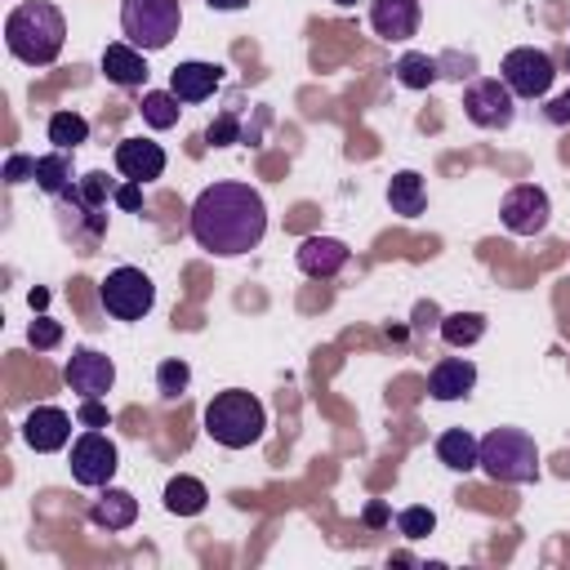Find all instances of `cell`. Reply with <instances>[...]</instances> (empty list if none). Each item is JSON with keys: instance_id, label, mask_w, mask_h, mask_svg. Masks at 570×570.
<instances>
[{"instance_id": "obj_20", "label": "cell", "mask_w": 570, "mask_h": 570, "mask_svg": "<svg viewBox=\"0 0 570 570\" xmlns=\"http://www.w3.org/2000/svg\"><path fill=\"white\" fill-rule=\"evenodd\" d=\"M89 521H94V525H102V530H129V525L138 521V499H134L129 490L102 485V499L94 503Z\"/></svg>"}, {"instance_id": "obj_25", "label": "cell", "mask_w": 570, "mask_h": 570, "mask_svg": "<svg viewBox=\"0 0 570 570\" xmlns=\"http://www.w3.org/2000/svg\"><path fill=\"white\" fill-rule=\"evenodd\" d=\"M436 330H441V338L450 347H472L485 334V316L481 312H450V316H441Z\"/></svg>"}, {"instance_id": "obj_24", "label": "cell", "mask_w": 570, "mask_h": 570, "mask_svg": "<svg viewBox=\"0 0 570 570\" xmlns=\"http://www.w3.org/2000/svg\"><path fill=\"white\" fill-rule=\"evenodd\" d=\"M49 142L58 151H76L80 142H89V120L80 111H53L49 116Z\"/></svg>"}, {"instance_id": "obj_39", "label": "cell", "mask_w": 570, "mask_h": 570, "mask_svg": "<svg viewBox=\"0 0 570 570\" xmlns=\"http://www.w3.org/2000/svg\"><path fill=\"white\" fill-rule=\"evenodd\" d=\"M338 4H356V0H338Z\"/></svg>"}, {"instance_id": "obj_19", "label": "cell", "mask_w": 570, "mask_h": 570, "mask_svg": "<svg viewBox=\"0 0 570 570\" xmlns=\"http://www.w3.org/2000/svg\"><path fill=\"white\" fill-rule=\"evenodd\" d=\"M436 459L450 472H472V468H481V441L468 428H450L436 436Z\"/></svg>"}, {"instance_id": "obj_21", "label": "cell", "mask_w": 570, "mask_h": 570, "mask_svg": "<svg viewBox=\"0 0 570 570\" xmlns=\"http://www.w3.org/2000/svg\"><path fill=\"white\" fill-rule=\"evenodd\" d=\"M387 205H392V214H401V218H419V214H423V205H428L423 178H419L414 169L392 174V183H387Z\"/></svg>"}, {"instance_id": "obj_16", "label": "cell", "mask_w": 570, "mask_h": 570, "mask_svg": "<svg viewBox=\"0 0 570 570\" xmlns=\"http://www.w3.org/2000/svg\"><path fill=\"white\" fill-rule=\"evenodd\" d=\"M223 85V67L218 62H178L174 71H169V89H174V98L178 102H205V98H214V89Z\"/></svg>"}, {"instance_id": "obj_40", "label": "cell", "mask_w": 570, "mask_h": 570, "mask_svg": "<svg viewBox=\"0 0 570 570\" xmlns=\"http://www.w3.org/2000/svg\"><path fill=\"white\" fill-rule=\"evenodd\" d=\"M566 62H570V53H566Z\"/></svg>"}, {"instance_id": "obj_36", "label": "cell", "mask_w": 570, "mask_h": 570, "mask_svg": "<svg viewBox=\"0 0 570 570\" xmlns=\"http://www.w3.org/2000/svg\"><path fill=\"white\" fill-rule=\"evenodd\" d=\"M428 325H441V312H436V303H432V298L414 307V330H428Z\"/></svg>"}, {"instance_id": "obj_1", "label": "cell", "mask_w": 570, "mask_h": 570, "mask_svg": "<svg viewBox=\"0 0 570 570\" xmlns=\"http://www.w3.org/2000/svg\"><path fill=\"white\" fill-rule=\"evenodd\" d=\"M267 232V205L249 183H214L191 205V236L209 254H249Z\"/></svg>"}, {"instance_id": "obj_26", "label": "cell", "mask_w": 570, "mask_h": 570, "mask_svg": "<svg viewBox=\"0 0 570 570\" xmlns=\"http://www.w3.org/2000/svg\"><path fill=\"white\" fill-rule=\"evenodd\" d=\"M392 71H396V80H401L405 89H428V85L441 76V58H428V53H401Z\"/></svg>"}, {"instance_id": "obj_28", "label": "cell", "mask_w": 570, "mask_h": 570, "mask_svg": "<svg viewBox=\"0 0 570 570\" xmlns=\"http://www.w3.org/2000/svg\"><path fill=\"white\" fill-rule=\"evenodd\" d=\"M187 383H191V365L187 361H160L156 365V387H160V396H183L187 392Z\"/></svg>"}, {"instance_id": "obj_10", "label": "cell", "mask_w": 570, "mask_h": 570, "mask_svg": "<svg viewBox=\"0 0 570 570\" xmlns=\"http://www.w3.org/2000/svg\"><path fill=\"white\" fill-rule=\"evenodd\" d=\"M548 214H552L548 191H543V187H534V183L512 187V191L503 196V209H499L503 227H508V232H517V236H539V232L548 227Z\"/></svg>"}, {"instance_id": "obj_27", "label": "cell", "mask_w": 570, "mask_h": 570, "mask_svg": "<svg viewBox=\"0 0 570 570\" xmlns=\"http://www.w3.org/2000/svg\"><path fill=\"white\" fill-rule=\"evenodd\" d=\"M178 98H174V89H147L142 94V120L151 125V129H174L178 125Z\"/></svg>"}, {"instance_id": "obj_34", "label": "cell", "mask_w": 570, "mask_h": 570, "mask_svg": "<svg viewBox=\"0 0 570 570\" xmlns=\"http://www.w3.org/2000/svg\"><path fill=\"white\" fill-rule=\"evenodd\" d=\"M543 116H548L552 125H570V89H566V94H557V98L543 107Z\"/></svg>"}, {"instance_id": "obj_2", "label": "cell", "mask_w": 570, "mask_h": 570, "mask_svg": "<svg viewBox=\"0 0 570 570\" xmlns=\"http://www.w3.org/2000/svg\"><path fill=\"white\" fill-rule=\"evenodd\" d=\"M62 40H67V18L49 0H27L4 18V45L27 67H49L62 53Z\"/></svg>"}, {"instance_id": "obj_38", "label": "cell", "mask_w": 570, "mask_h": 570, "mask_svg": "<svg viewBox=\"0 0 570 570\" xmlns=\"http://www.w3.org/2000/svg\"><path fill=\"white\" fill-rule=\"evenodd\" d=\"M205 4H209V9H245L249 0H205Z\"/></svg>"}, {"instance_id": "obj_35", "label": "cell", "mask_w": 570, "mask_h": 570, "mask_svg": "<svg viewBox=\"0 0 570 570\" xmlns=\"http://www.w3.org/2000/svg\"><path fill=\"white\" fill-rule=\"evenodd\" d=\"M116 205L120 209H138L142 205V183H129L125 178V187H116Z\"/></svg>"}, {"instance_id": "obj_3", "label": "cell", "mask_w": 570, "mask_h": 570, "mask_svg": "<svg viewBox=\"0 0 570 570\" xmlns=\"http://www.w3.org/2000/svg\"><path fill=\"white\" fill-rule=\"evenodd\" d=\"M263 428H267V410H263V401H258L254 392H245V387H227V392H218V396L205 405V432H209L218 445H227V450L254 445V441L263 436Z\"/></svg>"}, {"instance_id": "obj_12", "label": "cell", "mask_w": 570, "mask_h": 570, "mask_svg": "<svg viewBox=\"0 0 570 570\" xmlns=\"http://www.w3.org/2000/svg\"><path fill=\"white\" fill-rule=\"evenodd\" d=\"M22 441L36 450V454H53L71 441V414L58 410V405H36L27 419H22Z\"/></svg>"}, {"instance_id": "obj_23", "label": "cell", "mask_w": 570, "mask_h": 570, "mask_svg": "<svg viewBox=\"0 0 570 570\" xmlns=\"http://www.w3.org/2000/svg\"><path fill=\"white\" fill-rule=\"evenodd\" d=\"M205 503H209V490H205L196 476H169V485H165V508H169L174 517H196V512H205Z\"/></svg>"}, {"instance_id": "obj_6", "label": "cell", "mask_w": 570, "mask_h": 570, "mask_svg": "<svg viewBox=\"0 0 570 570\" xmlns=\"http://www.w3.org/2000/svg\"><path fill=\"white\" fill-rule=\"evenodd\" d=\"M98 303H102V312L116 316V321H142V316L151 312V303H156V285H151V276L138 272V267H116V272H107V281L98 285Z\"/></svg>"}, {"instance_id": "obj_11", "label": "cell", "mask_w": 570, "mask_h": 570, "mask_svg": "<svg viewBox=\"0 0 570 570\" xmlns=\"http://www.w3.org/2000/svg\"><path fill=\"white\" fill-rule=\"evenodd\" d=\"M62 379H67V387H71L80 401H85V396H107L111 383H116V365H111V356H102V352H94V347H76V352L67 356Z\"/></svg>"}, {"instance_id": "obj_33", "label": "cell", "mask_w": 570, "mask_h": 570, "mask_svg": "<svg viewBox=\"0 0 570 570\" xmlns=\"http://www.w3.org/2000/svg\"><path fill=\"white\" fill-rule=\"evenodd\" d=\"M27 178H36V156L13 151V156L4 160V183H27Z\"/></svg>"}, {"instance_id": "obj_8", "label": "cell", "mask_w": 570, "mask_h": 570, "mask_svg": "<svg viewBox=\"0 0 570 570\" xmlns=\"http://www.w3.org/2000/svg\"><path fill=\"white\" fill-rule=\"evenodd\" d=\"M463 116L476 125V129H508L512 116H517V94L503 85V80H472L463 89Z\"/></svg>"}, {"instance_id": "obj_14", "label": "cell", "mask_w": 570, "mask_h": 570, "mask_svg": "<svg viewBox=\"0 0 570 570\" xmlns=\"http://www.w3.org/2000/svg\"><path fill=\"white\" fill-rule=\"evenodd\" d=\"M116 169L129 183H151L165 174V151L151 138H125V142H116Z\"/></svg>"}, {"instance_id": "obj_17", "label": "cell", "mask_w": 570, "mask_h": 570, "mask_svg": "<svg viewBox=\"0 0 570 570\" xmlns=\"http://www.w3.org/2000/svg\"><path fill=\"white\" fill-rule=\"evenodd\" d=\"M472 387H476V365H472L468 356H445V361H436L432 374H428V392H432L436 401H459V396H468Z\"/></svg>"}, {"instance_id": "obj_15", "label": "cell", "mask_w": 570, "mask_h": 570, "mask_svg": "<svg viewBox=\"0 0 570 570\" xmlns=\"http://www.w3.org/2000/svg\"><path fill=\"white\" fill-rule=\"evenodd\" d=\"M419 18H423L419 0H374V4H370V27H374V36H383L387 45H392V40H410V36L419 31Z\"/></svg>"}, {"instance_id": "obj_13", "label": "cell", "mask_w": 570, "mask_h": 570, "mask_svg": "<svg viewBox=\"0 0 570 570\" xmlns=\"http://www.w3.org/2000/svg\"><path fill=\"white\" fill-rule=\"evenodd\" d=\"M294 258H298V272H303V276L330 281V276H338V272L347 267V245L334 240V236H307V240L294 249Z\"/></svg>"}, {"instance_id": "obj_4", "label": "cell", "mask_w": 570, "mask_h": 570, "mask_svg": "<svg viewBox=\"0 0 570 570\" xmlns=\"http://www.w3.org/2000/svg\"><path fill=\"white\" fill-rule=\"evenodd\" d=\"M481 468L490 481L530 485V481H539V445L521 428H494L481 436Z\"/></svg>"}, {"instance_id": "obj_9", "label": "cell", "mask_w": 570, "mask_h": 570, "mask_svg": "<svg viewBox=\"0 0 570 570\" xmlns=\"http://www.w3.org/2000/svg\"><path fill=\"white\" fill-rule=\"evenodd\" d=\"M116 468H120V454L98 428H89L85 436L71 441V476H76V485L102 490V485H111Z\"/></svg>"}, {"instance_id": "obj_7", "label": "cell", "mask_w": 570, "mask_h": 570, "mask_svg": "<svg viewBox=\"0 0 570 570\" xmlns=\"http://www.w3.org/2000/svg\"><path fill=\"white\" fill-rule=\"evenodd\" d=\"M517 98H543L557 80V67L543 49L534 45H521V49H508L503 53V76H499Z\"/></svg>"}, {"instance_id": "obj_18", "label": "cell", "mask_w": 570, "mask_h": 570, "mask_svg": "<svg viewBox=\"0 0 570 570\" xmlns=\"http://www.w3.org/2000/svg\"><path fill=\"white\" fill-rule=\"evenodd\" d=\"M102 76H107L111 85H120V89H138L151 71H147V62H142V49H134L129 40H111V45L102 49Z\"/></svg>"}, {"instance_id": "obj_30", "label": "cell", "mask_w": 570, "mask_h": 570, "mask_svg": "<svg viewBox=\"0 0 570 570\" xmlns=\"http://www.w3.org/2000/svg\"><path fill=\"white\" fill-rule=\"evenodd\" d=\"M27 343H31L36 352H49V347L62 343V325H58L53 316H36V321L27 325Z\"/></svg>"}, {"instance_id": "obj_22", "label": "cell", "mask_w": 570, "mask_h": 570, "mask_svg": "<svg viewBox=\"0 0 570 570\" xmlns=\"http://www.w3.org/2000/svg\"><path fill=\"white\" fill-rule=\"evenodd\" d=\"M36 187L45 196H67L76 183H71V156L67 151H49V156H36Z\"/></svg>"}, {"instance_id": "obj_37", "label": "cell", "mask_w": 570, "mask_h": 570, "mask_svg": "<svg viewBox=\"0 0 570 570\" xmlns=\"http://www.w3.org/2000/svg\"><path fill=\"white\" fill-rule=\"evenodd\" d=\"M365 521H370V525H383V521H387V508H383V503H370V508H365Z\"/></svg>"}, {"instance_id": "obj_32", "label": "cell", "mask_w": 570, "mask_h": 570, "mask_svg": "<svg viewBox=\"0 0 570 570\" xmlns=\"http://www.w3.org/2000/svg\"><path fill=\"white\" fill-rule=\"evenodd\" d=\"M76 423H85V428H107L111 414H107V405H102L98 396H85L80 410H76Z\"/></svg>"}, {"instance_id": "obj_29", "label": "cell", "mask_w": 570, "mask_h": 570, "mask_svg": "<svg viewBox=\"0 0 570 570\" xmlns=\"http://www.w3.org/2000/svg\"><path fill=\"white\" fill-rule=\"evenodd\" d=\"M396 530H401L405 539H428V534L436 530V512L423 508V503H414V508H405V512L396 517Z\"/></svg>"}, {"instance_id": "obj_31", "label": "cell", "mask_w": 570, "mask_h": 570, "mask_svg": "<svg viewBox=\"0 0 570 570\" xmlns=\"http://www.w3.org/2000/svg\"><path fill=\"white\" fill-rule=\"evenodd\" d=\"M205 138H209L214 147H227V142H236V138H240V120L227 111V116H218V120L205 129Z\"/></svg>"}, {"instance_id": "obj_5", "label": "cell", "mask_w": 570, "mask_h": 570, "mask_svg": "<svg viewBox=\"0 0 570 570\" xmlns=\"http://www.w3.org/2000/svg\"><path fill=\"white\" fill-rule=\"evenodd\" d=\"M183 27L178 0H120V31L134 49L156 53L165 49Z\"/></svg>"}]
</instances>
